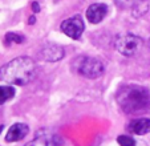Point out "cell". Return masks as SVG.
Listing matches in <instances>:
<instances>
[{"mask_svg": "<svg viewBox=\"0 0 150 146\" xmlns=\"http://www.w3.org/2000/svg\"><path fill=\"white\" fill-rule=\"evenodd\" d=\"M35 74L36 64L29 57H16L0 68V80L11 85H27Z\"/></svg>", "mask_w": 150, "mask_h": 146, "instance_id": "1", "label": "cell"}, {"mask_svg": "<svg viewBox=\"0 0 150 146\" xmlns=\"http://www.w3.org/2000/svg\"><path fill=\"white\" fill-rule=\"evenodd\" d=\"M117 104L125 113L145 112L150 108V93L146 88L139 85H126L117 92Z\"/></svg>", "mask_w": 150, "mask_h": 146, "instance_id": "2", "label": "cell"}, {"mask_svg": "<svg viewBox=\"0 0 150 146\" xmlns=\"http://www.w3.org/2000/svg\"><path fill=\"white\" fill-rule=\"evenodd\" d=\"M74 70L79 74L86 77V79H97L102 76L105 68L104 64L98 59L89 56H80L73 61Z\"/></svg>", "mask_w": 150, "mask_h": 146, "instance_id": "3", "label": "cell"}, {"mask_svg": "<svg viewBox=\"0 0 150 146\" xmlns=\"http://www.w3.org/2000/svg\"><path fill=\"white\" fill-rule=\"evenodd\" d=\"M142 44H144V41H142L141 37L136 36L133 33H125L121 35L116 40V49L122 56L132 57L141 51Z\"/></svg>", "mask_w": 150, "mask_h": 146, "instance_id": "4", "label": "cell"}, {"mask_svg": "<svg viewBox=\"0 0 150 146\" xmlns=\"http://www.w3.org/2000/svg\"><path fill=\"white\" fill-rule=\"evenodd\" d=\"M84 28H85L84 20L80 16H73V17H69V19L64 20V21L61 23V27H60V29H61L67 36L71 37V39H74V40L81 37L82 32H84Z\"/></svg>", "mask_w": 150, "mask_h": 146, "instance_id": "5", "label": "cell"}, {"mask_svg": "<svg viewBox=\"0 0 150 146\" xmlns=\"http://www.w3.org/2000/svg\"><path fill=\"white\" fill-rule=\"evenodd\" d=\"M121 9H129L134 17L145 15L149 9V0H116Z\"/></svg>", "mask_w": 150, "mask_h": 146, "instance_id": "6", "label": "cell"}, {"mask_svg": "<svg viewBox=\"0 0 150 146\" xmlns=\"http://www.w3.org/2000/svg\"><path fill=\"white\" fill-rule=\"evenodd\" d=\"M108 13V7L104 3H94L89 6L86 9V19L92 24H98L100 21L104 20V17Z\"/></svg>", "mask_w": 150, "mask_h": 146, "instance_id": "7", "label": "cell"}, {"mask_svg": "<svg viewBox=\"0 0 150 146\" xmlns=\"http://www.w3.org/2000/svg\"><path fill=\"white\" fill-rule=\"evenodd\" d=\"M64 48L56 44H48L41 49L40 56L45 61H59L64 57Z\"/></svg>", "mask_w": 150, "mask_h": 146, "instance_id": "8", "label": "cell"}, {"mask_svg": "<svg viewBox=\"0 0 150 146\" xmlns=\"http://www.w3.org/2000/svg\"><path fill=\"white\" fill-rule=\"evenodd\" d=\"M28 132H29V129L25 124H21V122L13 124L8 129V133L6 135V141L7 142H17V141L23 140L28 134Z\"/></svg>", "mask_w": 150, "mask_h": 146, "instance_id": "9", "label": "cell"}, {"mask_svg": "<svg viewBox=\"0 0 150 146\" xmlns=\"http://www.w3.org/2000/svg\"><path fill=\"white\" fill-rule=\"evenodd\" d=\"M129 132L137 135H144L150 133V118H137L133 120L127 126Z\"/></svg>", "mask_w": 150, "mask_h": 146, "instance_id": "10", "label": "cell"}, {"mask_svg": "<svg viewBox=\"0 0 150 146\" xmlns=\"http://www.w3.org/2000/svg\"><path fill=\"white\" fill-rule=\"evenodd\" d=\"M25 146H57V140L52 135H39Z\"/></svg>", "mask_w": 150, "mask_h": 146, "instance_id": "11", "label": "cell"}, {"mask_svg": "<svg viewBox=\"0 0 150 146\" xmlns=\"http://www.w3.org/2000/svg\"><path fill=\"white\" fill-rule=\"evenodd\" d=\"M15 96V88L13 86H0V105L6 101L11 100Z\"/></svg>", "mask_w": 150, "mask_h": 146, "instance_id": "12", "label": "cell"}, {"mask_svg": "<svg viewBox=\"0 0 150 146\" xmlns=\"http://www.w3.org/2000/svg\"><path fill=\"white\" fill-rule=\"evenodd\" d=\"M24 41V37L23 36H20V35L17 33H13V32H9V33L6 35V43H16V44H20V43H23Z\"/></svg>", "mask_w": 150, "mask_h": 146, "instance_id": "13", "label": "cell"}, {"mask_svg": "<svg viewBox=\"0 0 150 146\" xmlns=\"http://www.w3.org/2000/svg\"><path fill=\"white\" fill-rule=\"evenodd\" d=\"M117 142L120 143V146H136V141L129 135H120L117 138Z\"/></svg>", "mask_w": 150, "mask_h": 146, "instance_id": "14", "label": "cell"}, {"mask_svg": "<svg viewBox=\"0 0 150 146\" xmlns=\"http://www.w3.org/2000/svg\"><path fill=\"white\" fill-rule=\"evenodd\" d=\"M32 8H33V12H39V11H40L39 4H37L36 1H33V3H32Z\"/></svg>", "mask_w": 150, "mask_h": 146, "instance_id": "15", "label": "cell"}, {"mask_svg": "<svg viewBox=\"0 0 150 146\" xmlns=\"http://www.w3.org/2000/svg\"><path fill=\"white\" fill-rule=\"evenodd\" d=\"M35 23V17H31V19H29V24H33Z\"/></svg>", "mask_w": 150, "mask_h": 146, "instance_id": "16", "label": "cell"}, {"mask_svg": "<svg viewBox=\"0 0 150 146\" xmlns=\"http://www.w3.org/2000/svg\"><path fill=\"white\" fill-rule=\"evenodd\" d=\"M149 48H150V39H149Z\"/></svg>", "mask_w": 150, "mask_h": 146, "instance_id": "17", "label": "cell"}]
</instances>
